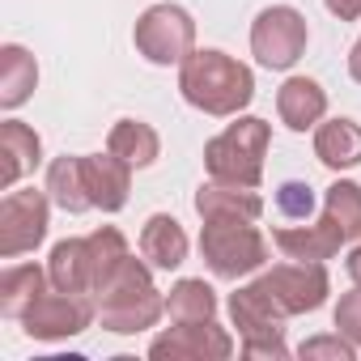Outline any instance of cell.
I'll return each mask as SVG.
<instances>
[{
  "instance_id": "obj_27",
  "label": "cell",
  "mask_w": 361,
  "mask_h": 361,
  "mask_svg": "<svg viewBox=\"0 0 361 361\" xmlns=\"http://www.w3.org/2000/svg\"><path fill=\"white\" fill-rule=\"evenodd\" d=\"M276 209H281L289 221H306V217L314 213V192H310L306 183H285V188L276 192Z\"/></svg>"
},
{
  "instance_id": "obj_20",
  "label": "cell",
  "mask_w": 361,
  "mask_h": 361,
  "mask_svg": "<svg viewBox=\"0 0 361 361\" xmlns=\"http://www.w3.org/2000/svg\"><path fill=\"white\" fill-rule=\"evenodd\" d=\"M47 272L35 268V264H13L5 268V276H0V314L5 319H22L43 293H47Z\"/></svg>"
},
{
  "instance_id": "obj_18",
  "label": "cell",
  "mask_w": 361,
  "mask_h": 361,
  "mask_svg": "<svg viewBox=\"0 0 361 361\" xmlns=\"http://www.w3.org/2000/svg\"><path fill=\"white\" fill-rule=\"evenodd\" d=\"M314 157L327 170H353L361 166V123L353 119H327L314 128Z\"/></svg>"
},
{
  "instance_id": "obj_17",
  "label": "cell",
  "mask_w": 361,
  "mask_h": 361,
  "mask_svg": "<svg viewBox=\"0 0 361 361\" xmlns=\"http://www.w3.org/2000/svg\"><path fill=\"white\" fill-rule=\"evenodd\" d=\"M140 255L149 259V268H161V272L178 268V264L188 259V234H183V226H178L174 217H166V213H153L145 221V230H140Z\"/></svg>"
},
{
  "instance_id": "obj_26",
  "label": "cell",
  "mask_w": 361,
  "mask_h": 361,
  "mask_svg": "<svg viewBox=\"0 0 361 361\" xmlns=\"http://www.w3.org/2000/svg\"><path fill=\"white\" fill-rule=\"evenodd\" d=\"M353 353H357V344L348 340V336H314V340H306L302 348H298V357L302 361H314V357H327V361H353Z\"/></svg>"
},
{
  "instance_id": "obj_19",
  "label": "cell",
  "mask_w": 361,
  "mask_h": 361,
  "mask_svg": "<svg viewBox=\"0 0 361 361\" xmlns=\"http://www.w3.org/2000/svg\"><path fill=\"white\" fill-rule=\"evenodd\" d=\"M35 85H39L35 56L26 47H18V43H5V47H0V106H5V111L22 106L35 94Z\"/></svg>"
},
{
  "instance_id": "obj_5",
  "label": "cell",
  "mask_w": 361,
  "mask_h": 361,
  "mask_svg": "<svg viewBox=\"0 0 361 361\" xmlns=\"http://www.w3.org/2000/svg\"><path fill=\"white\" fill-rule=\"evenodd\" d=\"M230 319L243 336V357H272L281 361L285 348V314L281 306L268 298V289L259 281L243 285L238 293H230Z\"/></svg>"
},
{
  "instance_id": "obj_28",
  "label": "cell",
  "mask_w": 361,
  "mask_h": 361,
  "mask_svg": "<svg viewBox=\"0 0 361 361\" xmlns=\"http://www.w3.org/2000/svg\"><path fill=\"white\" fill-rule=\"evenodd\" d=\"M336 327H340V336H348V340L361 348V285L340 298V306H336Z\"/></svg>"
},
{
  "instance_id": "obj_29",
  "label": "cell",
  "mask_w": 361,
  "mask_h": 361,
  "mask_svg": "<svg viewBox=\"0 0 361 361\" xmlns=\"http://www.w3.org/2000/svg\"><path fill=\"white\" fill-rule=\"evenodd\" d=\"M323 5H327L340 22H357V18H361V0H323Z\"/></svg>"
},
{
  "instance_id": "obj_15",
  "label": "cell",
  "mask_w": 361,
  "mask_h": 361,
  "mask_svg": "<svg viewBox=\"0 0 361 361\" xmlns=\"http://www.w3.org/2000/svg\"><path fill=\"white\" fill-rule=\"evenodd\" d=\"M39 161H43V140H39L35 128H26L18 119L0 123V188L9 192L18 178H26Z\"/></svg>"
},
{
  "instance_id": "obj_2",
  "label": "cell",
  "mask_w": 361,
  "mask_h": 361,
  "mask_svg": "<svg viewBox=\"0 0 361 361\" xmlns=\"http://www.w3.org/2000/svg\"><path fill=\"white\" fill-rule=\"evenodd\" d=\"M94 306H98L102 327L115 336H136L166 314V298L153 289L149 264H140L132 255L102 281V289L94 293Z\"/></svg>"
},
{
  "instance_id": "obj_6",
  "label": "cell",
  "mask_w": 361,
  "mask_h": 361,
  "mask_svg": "<svg viewBox=\"0 0 361 361\" xmlns=\"http://www.w3.org/2000/svg\"><path fill=\"white\" fill-rule=\"evenodd\" d=\"M136 51L149 60V64H183L192 51H196V22L188 9H178V5H153L136 18Z\"/></svg>"
},
{
  "instance_id": "obj_4",
  "label": "cell",
  "mask_w": 361,
  "mask_h": 361,
  "mask_svg": "<svg viewBox=\"0 0 361 361\" xmlns=\"http://www.w3.org/2000/svg\"><path fill=\"white\" fill-rule=\"evenodd\" d=\"M200 255L217 276L238 281L268 264V238L251 226V217H204Z\"/></svg>"
},
{
  "instance_id": "obj_25",
  "label": "cell",
  "mask_w": 361,
  "mask_h": 361,
  "mask_svg": "<svg viewBox=\"0 0 361 361\" xmlns=\"http://www.w3.org/2000/svg\"><path fill=\"white\" fill-rule=\"evenodd\" d=\"M323 209L340 221V230L348 234V243H353V238H361V188H357V183H348V178L331 183V188H327Z\"/></svg>"
},
{
  "instance_id": "obj_24",
  "label": "cell",
  "mask_w": 361,
  "mask_h": 361,
  "mask_svg": "<svg viewBox=\"0 0 361 361\" xmlns=\"http://www.w3.org/2000/svg\"><path fill=\"white\" fill-rule=\"evenodd\" d=\"M166 314L170 323H209L217 314V293L213 285L188 276V281H178L170 293H166Z\"/></svg>"
},
{
  "instance_id": "obj_12",
  "label": "cell",
  "mask_w": 361,
  "mask_h": 361,
  "mask_svg": "<svg viewBox=\"0 0 361 361\" xmlns=\"http://www.w3.org/2000/svg\"><path fill=\"white\" fill-rule=\"evenodd\" d=\"M81 170H85V192L94 200V209L102 213H119L128 204V192H132V166L123 157H115L111 149L106 153H85L81 157Z\"/></svg>"
},
{
  "instance_id": "obj_9",
  "label": "cell",
  "mask_w": 361,
  "mask_h": 361,
  "mask_svg": "<svg viewBox=\"0 0 361 361\" xmlns=\"http://www.w3.org/2000/svg\"><path fill=\"white\" fill-rule=\"evenodd\" d=\"M47 200L51 196H43L35 188L9 192L0 200V255L5 259H18L47 238V213H51Z\"/></svg>"
},
{
  "instance_id": "obj_8",
  "label": "cell",
  "mask_w": 361,
  "mask_h": 361,
  "mask_svg": "<svg viewBox=\"0 0 361 361\" xmlns=\"http://www.w3.org/2000/svg\"><path fill=\"white\" fill-rule=\"evenodd\" d=\"M259 285L268 289V298L281 306V314H310L327 302V268L319 259H298V264H276L272 272L259 276Z\"/></svg>"
},
{
  "instance_id": "obj_22",
  "label": "cell",
  "mask_w": 361,
  "mask_h": 361,
  "mask_svg": "<svg viewBox=\"0 0 361 361\" xmlns=\"http://www.w3.org/2000/svg\"><path fill=\"white\" fill-rule=\"evenodd\" d=\"M106 149H111L115 157H123L132 170H140V166H153V161H157L161 140H157V132H153L145 119H119V123L111 128V136H106Z\"/></svg>"
},
{
  "instance_id": "obj_7",
  "label": "cell",
  "mask_w": 361,
  "mask_h": 361,
  "mask_svg": "<svg viewBox=\"0 0 361 361\" xmlns=\"http://www.w3.org/2000/svg\"><path fill=\"white\" fill-rule=\"evenodd\" d=\"M306 39H310L306 18L298 9H289V5L264 9L255 18V26H251V51H255V60L264 68H276V73H285V68H293L302 60Z\"/></svg>"
},
{
  "instance_id": "obj_21",
  "label": "cell",
  "mask_w": 361,
  "mask_h": 361,
  "mask_svg": "<svg viewBox=\"0 0 361 361\" xmlns=\"http://www.w3.org/2000/svg\"><path fill=\"white\" fill-rule=\"evenodd\" d=\"M196 213L200 217H259L264 200L255 196V188H234V183H204L196 192Z\"/></svg>"
},
{
  "instance_id": "obj_31",
  "label": "cell",
  "mask_w": 361,
  "mask_h": 361,
  "mask_svg": "<svg viewBox=\"0 0 361 361\" xmlns=\"http://www.w3.org/2000/svg\"><path fill=\"white\" fill-rule=\"evenodd\" d=\"M348 276H353V285H361V243H357L353 255H348Z\"/></svg>"
},
{
  "instance_id": "obj_16",
  "label": "cell",
  "mask_w": 361,
  "mask_h": 361,
  "mask_svg": "<svg viewBox=\"0 0 361 361\" xmlns=\"http://www.w3.org/2000/svg\"><path fill=\"white\" fill-rule=\"evenodd\" d=\"M276 111H281V123L293 128V132H306L323 119L327 111V94L319 81L310 77H289L281 90H276Z\"/></svg>"
},
{
  "instance_id": "obj_3",
  "label": "cell",
  "mask_w": 361,
  "mask_h": 361,
  "mask_svg": "<svg viewBox=\"0 0 361 361\" xmlns=\"http://www.w3.org/2000/svg\"><path fill=\"white\" fill-rule=\"evenodd\" d=\"M272 128L255 115L230 123L221 136H213L204 145V170L217 183H234V188H259L264 178V153H268Z\"/></svg>"
},
{
  "instance_id": "obj_11",
  "label": "cell",
  "mask_w": 361,
  "mask_h": 361,
  "mask_svg": "<svg viewBox=\"0 0 361 361\" xmlns=\"http://www.w3.org/2000/svg\"><path fill=\"white\" fill-rule=\"evenodd\" d=\"M234 353V336L226 327L209 323H174L149 344L153 361H226Z\"/></svg>"
},
{
  "instance_id": "obj_30",
  "label": "cell",
  "mask_w": 361,
  "mask_h": 361,
  "mask_svg": "<svg viewBox=\"0 0 361 361\" xmlns=\"http://www.w3.org/2000/svg\"><path fill=\"white\" fill-rule=\"evenodd\" d=\"M348 77L361 85V39L353 43V51H348Z\"/></svg>"
},
{
  "instance_id": "obj_10",
  "label": "cell",
  "mask_w": 361,
  "mask_h": 361,
  "mask_svg": "<svg viewBox=\"0 0 361 361\" xmlns=\"http://www.w3.org/2000/svg\"><path fill=\"white\" fill-rule=\"evenodd\" d=\"M94 302L90 293H43L26 314H22V327L30 340H68V336H81L90 323H94Z\"/></svg>"
},
{
  "instance_id": "obj_14",
  "label": "cell",
  "mask_w": 361,
  "mask_h": 361,
  "mask_svg": "<svg viewBox=\"0 0 361 361\" xmlns=\"http://www.w3.org/2000/svg\"><path fill=\"white\" fill-rule=\"evenodd\" d=\"M276 247L289 255V259H331L344 243H348V234L340 230V221L323 209V217L314 221V226H281L276 234Z\"/></svg>"
},
{
  "instance_id": "obj_13",
  "label": "cell",
  "mask_w": 361,
  "mask_h": 361,
  "mask_svg": "<svg viewBox=\"0 0 361 361\" xmlns=\"http://www.w3.org/2000/svg\"><path fill=\"white\" fill-rule=\"evenodd\" d=\"M47 276L56 289L64 293H90L98 289V259H94V243L90 238H64L51 247L47 259Z\"/></svg>"
},
{
  "instance_id": "obj_1",
  "label": "cell",
  "mask_w": 361,
  "mask_h": 361,
  "mask_svg": "<svg viewBox=\"0 0 361 361\" xmlns=\"http://www.w3.org/2000/svg\"><path fill=\"white\" fill-rule=\"evenodd\" d=\"M178 90L204 115H238L255 98V77L243 60L204 47L178 64Z\"/></svg>"
},
{
  "instance_id": "obj_23",
  "label": "cell",
  "mask_w": 361,
  "mask_h": 361,
  "mask_svg": "<svg viewBox=\"0 0 361 361\" xmlns=\"http://www.w3.org/2000/svg\"><path fill=\"white\" fill-rule=\"evenodd\" d=\"M47 196L51 204H60L64 213H85L94 209L90 192H85V170H81V157H56L51 170H47Z\"/></svg>"
}]
</instances>
